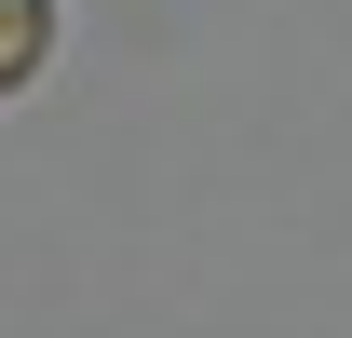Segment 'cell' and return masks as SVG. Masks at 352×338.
<instances>
[{"label": "cell", "instance_id": "cell-1", "mask_svg": "<svg viewBox=\"0 0 352 338\" xmlns=\"http://www.w3.org/2000/svg\"><path fill=\"white\" fill-rule=\"evenodd\" d=\"M41 54H54V0H0V95H28Z\"/></svg>", "mask_w": 352, "mask_h": 338}]
</instances>
